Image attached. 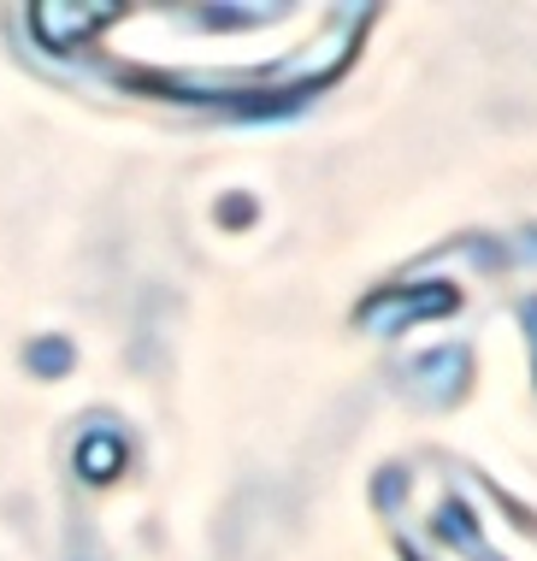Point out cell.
Returning <instances> with one entry per match:
<instances>
[]
</instances>
